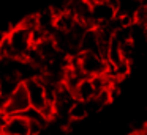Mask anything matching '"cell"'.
<instances>
[{"mask_svg": "<svg viewBox=\"0 0 147 135\" xmlns=\"http://www.w3.org/2000/svg\"><path fill=\"white\" fill-rule=\"evenodd\" d=\"M8 44H10V50H11V58L14 60H22L27 58L30 49L33 47V41H32V33L27 30H24L22 27H14L13 30H10L7 35Z\"/></svg>", "mask_w": 147, "mask_h": 135, "instance_id": "obj_1", "label": "cell"}, {"mask_svg": "<svg viewBox=\"0 0 147 135\" xmlns=\"http://www.w3.org/2000/svg\"><path fill=\"white\" fill-rule=\"evenodd\" d=\"M76 61L79 65L81 71L86 77H96V75H103L108 72V63L98 53H87L81 52L76 55Z\"/></svg>", "mask_w": 147, "mask_h": 135, "instance_id": "obj_2", "label": "cell"}, {"mask_svg": "<svg viewBox=\"0 0 147 135\" xmlns=\"http://www.w3.org/2000/svg\"><path fill=\"white\" fill-rule=\"evenodd\" d=\"M24 86L27 90L29 94V100H30V107L40 110L41 112L46 105H48V97H46V90H45V83L40 77H32L22 82Z\"/></svg>", "mask_w": 147, "mask_h": 135, "instance_id": "obj_3", "label": "cell"}, {"mask_svg": "<svg viewBox=\"0 0 147 135\" xmlns=\"http://www.w3.org/2000/svg\"><path fill=\"white\" fill-rule=\"evenodd\" d=\"M30 108V100H29V94L27 90L24 86V83H21L18 86V90L8 97L7 107H5V113L8 116H14V115H22L26 110Z\"/></svg>", "mask_w": 147, "mask_h": 135, "instance_id": "obj_4", "label": "cell"}, {"mask_svg": "<svg viewBox=\"0 0 147 135\" xmlns=\"http://www.w3.org/2000/svg\"><path fill=\"white\" fill-rule=\"evenodd\" d=\"M117 11L109 5L108 2H100L95 5H90V25L92 27H101L114 21Z\"/></svg>", "mask_w": 147, "mask_h": 135, "instance_id": "obj_5", "label": "cell"}, {"mask_svg": "<svg viewBox=\"0 0 147 135\" xmlns=\"http://www.w3.org/2000/svg\"><path fill=\"white\" fill-rule=\"evenodd\" d=\"M81 52L98 53L100 55V39H98V33H96L95 27H90L86 30L82 39H81V46H79V53Z\"/></svg>", "mask_w": 147, "mask_h": 135, "instance_id": "obj_6", "label": "cell"}, {"mask_svg": "<svg viewBox=\"0 0 147 135\" xmlns=\"http://www.w3.org/2000/svg\"><path fill=\"white\" fill-rule=\"evenodd\" d=\"M3 135H29V121L22 115L10 116Z\"/></svg>", "mask_w": 147, "mask_h": 135, "instance_id": "obj_7", "label": "cell"}, {"mask_svg": "<svg viewBox=\"0 0 147 135\" xmlns=\"http://www.w3.org/2000/svg\"><path fill=\"white\" fill-rule=\"evenodd\" d=\"M21 83H22V80H21V77L18 75V72H11V74H8L7 77H3L0 80V94L8 99V97L18 90V86H19Z\"/></svg>", "mask_w": 147, "mask_h": 135, "instance_id": "obj_8", "label": "cell"}, {"mask_svg": "<svg viewBox=\"0 0 147 135\" xmlns=\"http://www.w3.org/2000/svg\"><path fill=\"white\" fill-rule=\"evenodd\" d=\"M73 94H74V99H76V100L87 102V100H90L92 97H95L96 91H95V88H93L92 80L87 77V78H84V80L76 86V90H74Z\"/></svg>", "mask_w": 147, "mask_h": 135, "instance_id": "obj_9", "label": "cell"}, {"mask_svg": "<svg viewBox=\"0 0 147 135\" xmlns=\"http://www.w3.org/2000/svg\"><path fill=\"white\" fill-rule=\"evenodd\" d=\"M87 116H89V112H87L86 102H82V100H74V104L70 108V113H68V119L70 121H81V119L87 118Z\"/></svg>", "mask_w": 147, "mask_h": 135, "instance_id": "obj_10", "label": "cell"}, {"mask_svg": "<svg viewBox=\"0 0 147 135\" xmlns=\"http://www.w3.org/2000/svg\"><path fill=\"white\" fill-rule=\"evenodd\" d=\"M8 118H10V116H8L5 112H0V135H3V130H5V127H7Z\"/></svg>", "mask_w": 147, "mask_h": 135, "instance_id": "obj_11", "label": "cell"}, {"mask_svg": "<svg viewBox=\"0 0 147 135\" xmlns=\"http://www.w3.org/2000/svg\"><path fill=\"white\" fill-rule=\"evenodd\" d=\"M7 102H8V99H7V97H3L2 94H0V112H5V107H7Z\"/></svg>", "mask_w": 147, "mask_h": 135, "instance_id": "obj_12", "label": "cell"}, {"mask_svg": "<svg viewBox=\"0 0 147 135\" xmlns=\"http://www.w3.org/2000/svg\"><path fill=\"white\" fill-rule=\"evenodd\" d=\"M146 132L144 130H134V132H130V134H127V135H144Z\"/></svg>", "mask_w": 147, "mask_h": 135, "instance_id": "obj_13", "label": "cell"}]
</instances>
